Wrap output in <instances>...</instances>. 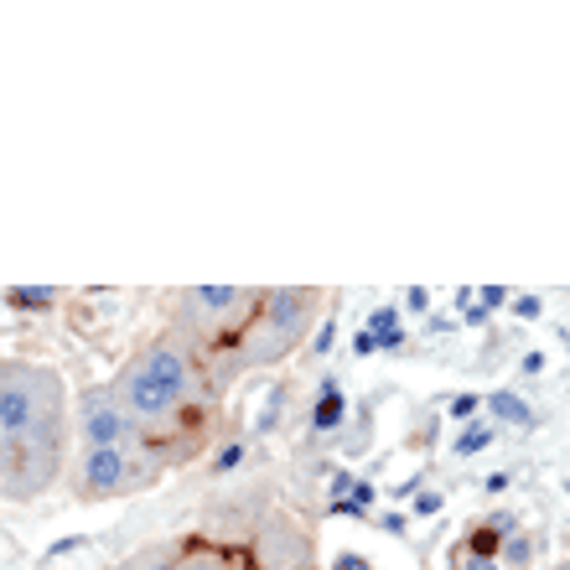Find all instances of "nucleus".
Wrapping results in <instances>:
<instances>
[{"mask_svg":"<svg viewBox=\"0 0 570 570\" xmlns=\"http://www.w3.org/2000/svg\"><path fill=\"white\" fill-rule=\"evenodd\" d=\"M73 390L62 368L37 358L0 353V498L6 503H42L68 472Z\"/></svg>","mask_w":570,"mask_h":570,"instance_id":"obj_1","label":"nucleus"},{"mask_svg":"<svg viewBox=\"0 0 570 570\" xmlns=\"http://www.w3.org/2000/svg\"><path fill=\"white\" fill-rule=\"evenodd\" d=\"M322 316H327V291H316V285H265L259 291V312L239 332V343L203 358L213 390L224 394L234 379L255 374V368H275L291 353H301Z\"/></svg>","mask_w":570,"mask_h":570,"instance_id":"obj_2","label":"nucleus"},{"mask_svg":"<svg viewBox=\"0 0 570 570\" xmlns=\"http://www.w3.org/2000/svg\"><path fill=\"white\" fill-rule=\"evenodd\" d=\"M259 312V285H187L171 301V327L187 347H197L203 358L224 353L239 343V332L255 322Z\"/></svg>","mask_w":570,"mask_h":570,"instance_id":"obj_3","label":"nucleus"},{"mask_svg":"<svg viewBox=\"0 0 570 570\" xmlns=\"http://www.w3.org/2000/svg\"><path fill=\"white\" fill-rule=\"evenodd\" d=\"M125 368L181 410H213L218 405V390H213L203 353L181 343L177 332H161V337H150L146 347H136V353L125 358Z\"/></svg>","mask_w":570,"mask_h":570,"instance_id":"obj_4","label":"nucleus"},{"mask_svg":"<svg viewBox=\"0 0 570 570\" xmlns=\"http://www.w3.org/2000/svg\"><path fill=\"white\" fill-rule=\"evenodd\" d=\"M166 478V466L150 451H120V446H78L68 462V493L78 503H115L130 493H150Z\"/></svg>","mask_w":570,"mask_h":570,"instance_id":"obj_5","label":"nucleus"},{"mask_svg":"<svg viewBox=\"0 0 570 570\" xmlns=\"http://www.w3.org/2000/svg\"><path fill=\"white\" fill-rule=\"evenodd\" d=\"M68 425H73V446H120V451H146L140 431L120 410V400L109 394V384H89L73 394L68 405Z\"/></svg>","mask_w":570,"mask_h":570,"instance_id":"obj_6","label":"nucleus"},{"mask_svg":"<svg viewBox=\"0 0 570 570\" xmlns=\"http://www.w3.org/2000/svg\"><path fill=\"white\" fill-rule=\"evenodd\" d=\"M271 509H275V472H259L255 482H234V488L208 498V509H203V534H208V540L255 534V524Z\"/></svg>","mask_w":570,"mask_h":570,"instance_id":"obj_7","label":"nucleus"},{"mask_svg":"<svg viewBox=\"0 0 570 570\" xmlns=\"http://www.w3.org/2000/svg\"><path fill=\"white\" fill-rule=\"evenodd\" d=\"M249 556H255V570H312L316 560L312 529L291 519V513L271 509L249 534Z\"/></svg>","mask_w":570,"mask_h":570,"instance_id":"obj_8","label":"nucleus"},{"mask_svg":"<svg viewBox=\"0 0 570 570\" xmlns=\"http://www.w3.org/2000/svg\"><path fill=\"white\" fill-rule=\"evenodd\" d=\"M347 410H353V400H347L343 379H337V374H322V384H316V400H312V415H306V435H312L316 446H327L332 435H337V425L347 421Z\"/></svg>","mask_w":570,"mask_h":570,"instance_id":"obj_9","label":"nucleus"},{"mask_svg":"<svg viewBox=\"0 0 570 570\" xmlns=\"http://www.w3.org/2000/svg\"><path fill=\"white\" fill-rule=\"evenodd\" d=\"M482 421H493L498 431H540L544 415L529 405L524 390H513V384H498L493 394H482Z\"/></svg>","mask_w":570,"mask_h":570,"instance_id":"obj_10","label":"nucleus"},{"mask_svg":"<svg viewBox=\"0 0 570 570\" xmlns=\"http://www.w3.org/2000/svg\"><path fill=\"white\" fill-rule=\"evenodd\" d=\"M337 456H363V451L374 446V405H353L347 410V421L337 425V435L327 441Z\"/></svg>","mask_w":570,"mask_h":570,"instance_id":"obj_11","label":"nucleus"},{"mask_svg":"<svg viewBox=\"0 0 570 570\" xmlns=\"http://www.w3.org/2000/svg\"><path fill=\"white\" fill-rule=\"evenodd\" d=\"M0 306H6V312L42 316V312H58L62 306V291L58 285H6V291H0Z\"/></svg>","mask_w":570,"mask_h":570,"instance_id":"obj_12","label":"nucleus"},{"mask_svg":"<svg viewBox=\"0 0 570 570\" xmlns=\"http://www.w3.org/2000/svg\"><path fill=\"white\" fill-rule=\"evenodd\" d=\"M498 435H503V431H498L493 421H482V415H478V421H466L462 431H456V441H451V456H456V462H472V456H482V451L493 446Z\"/></svg>","mask_w":570,"mask_h":570,"instance_id":"obj_13","label":"nucleus"},{"mask_svg":"<svg viewBox=\"0 0 570 570\" xmlns=\"http://www.w3.org/2000/svg\"><path fill=\"white\" fill-rule=\"evenodd\" d=\"M177 566H181L177 540H150V544H140L130 560H120V570H177Z\"/></svg>","mask_w":570,"mask_h":570,"instance_id":"obj_14","label":"nucleus"},{"mask_svg":"<svg viewBox=\"0 0 570 570\" xmlns=\"http://www.w3.org/2000/svg\"><path fill=\"white\" fill-rule=\"evenodd\" d=\"M285 405H291V384H275V390L265 394V405H259V415H255V441L275 435V425H281Z\"/></svg>","mask_w":570,"mask_h":570,"instance_id":"obj_15","label":"nucleus"},{"mask_svg":"<svg viewBox=\"0 0 570 570\" xmlns=\"http://www.w3.org/2000/svg\"><path fill=\"white\" fill-rule=\"evenodd\" d=\"M244 456H249V435H228L224 446H213L208 472H213V478H228L234 466H244Z\"/></svg>","mask_w":570,"mask_h":570,"instance_id":"obj_16","label":"nucleus"},{"mask_svg":"<svg viewBox=\"0 0 570 570\" xmlns=\"http://www.w3.org/2000/svg\"><path fill=\"white\" fill-rule=\"evenodd\" d=\"M529 566H534V540L519 529V534L498 544V570H529Z\"/></svg>","mask_w":570,"mask_h":570,"instance_id":"obj_17","label":"nucleus"},{"mask_svg":"<svg viewBox=\"0 0 570 570\" xmlns=\"http://www.w3.org/2000/svg\"><path fill=\"white\" fill-rule=\"evenodd\" d=\"M446 415L456 425H466V421H478L482 415V394L478 390H462V394H446Z\"/></svg>","mask_w":570,"mask_h":570,"instance_id":"obj_18","label":"nucleus"},{"mask_svg":"<svg viewBox=\"0 0 570 570\" xmlns=\"http://www.w3.org/2000/svg\"><path fill=\"white\" fill-rule=\"evenodd\" d=\"M405 327V316H400V306H390V301H384V306H374V312H368V322H363V332H368V337H384V332H400Z\"/></svg>","mask_w":570,"mask_h":570,"instance_id":"obj_19","label":"nucleus"},{"mask_svg":"<svg viewBox=\"0 0 570 570\" xmlns=\"http://www.w3.org/2000/svg\"><path fill=\"white\" fill-rule=\"evenodd\" d=\"M332 343H337V316H322V322H316V332L306 337V353H312V358H327Z\"/></svg>","mask_w":570,"mask_h":570,"instance_id":"obj_20","label":"nucleus"},{"mask_svg":"<svg viewBox=\"0 0 570 570\" xmlns=\"http://www.w3.org/2000/svg\"><path fill=\"white\" fill-rule=\"evenodd\" d=\"M410 509H415V519H435V513L446 509V488H421V493L410 498Z\"/></svg>","mask_w":570,"mask_h":570,"instance_id":"obj_21","label":"nucleus"},{"mask_svg":"<svg viewBox=\"0 0 570 570\" xmlns=\"http://www.w3.org/2000/svg\"><path fill=\"white\" fill-rule=\"evenodd\" d=\"M509 316H519V322H540V316H544V296H534V291L509 296Z\"/></svg>","mask_w":570,"mask_h":570,"instance_id":"obj_22","label":"nucleus"},{"mask_svg":"<svg viewBox=\"0 0 570 570\" xmlns=\"http://www.w3.org/2000/svg\"><path fill=\"white\" fill-rule=\"evenodd\" d=\"M400 316H431V291L425 285H410L400 296Z\"/></svg>","mask_w":570,"mask_h":570,"instance_id":"obj_23","label":"nucleus"},{"mask_svg":"<svg viewBox=\"0 0 570 570\" xmlns=\"http://www.w3.org/2000/svg\"><path fill=\"white\" fill-rule=\"evenodd\" d=\"M78 550H89V534H68V540L47 544V550H42V566H52V560H62V556H78Z\"/></svg>","mask_w":570,"mask_h":570,"instance_id":"obj_24","label":"nucleus"},{"mask_svg":"<svg viewBox=\"0 0 570 570\" xmlns=\"http://www.w3.org/2000/svg\"><path fill=\"white\" fill-rule=\"evenodd\" d=\"M353 482H358V472H347V466H332V472H327V503H337V498L353 493Z\"/></svg>","mask_w":570,"mask_h":570,"instance_id":"obj_25","label":"nucleus"},{"mask_svg":"<svg viewBox=\"0 0 570 570\" xmlns=\"http://www.w3.org/2000/svg\"><path fill=\"white\" fill-rule=\"evenodd\" d=\"M472 301L493 316V312H503V306H509V291H503V285H482V291H472Z\"/></svg>","mask_w":570,"mask_h":570,"instance_id":"obj_26","label":"nucleus"},{"mask_svg":"<svg viewBox=\"0 0 570 570\" xmlns=\"http://www.w3.org/2000/svg\"><path fill=\"white\" fill-rule=\"evenodd\" d=\"M379 529H384L390 540H410V513H400V509L379 513Z\"/></svg>","mask_w":570,"mask_h":570,"instance_id":"obj_27","label":"nucleus"},{"mask_svg":"<svg viewBox=\"0 0 570 570\" xmlns=\"http://www.w3.org/2000/svg\"><path fill=\"white\" fill-rule=\"evenodd\" d=\"M347 503H358V509L368 513L379 503V482L374 478H358V482H353V493H347Z\"/></svg>","mask_w":570,"mask_h":570,"instance_id":"obj_28","label":"nucleus"},{"mask_svg":"<svg viewBox=\"0 0 570 570\" xmlns=\"http://www.w3.org/2000/svg\"><path fill=\"white\" fill-rule=\"evenodd\" d=\"M327 570H374V560H368V556H358V550H337Z\"/></svg>","mask_w":570,"mask_h":570,"instance_id":"obj_29","label":"nucleus"},{"mask_svg":"<svg viewBox=\"0 0 570 570\" xmlns=\"http://www.w3.org/2000/svg\"><path fill=\"white\" fill-rule=\"evenodd\" d=\"M544 368H550V353H540V347H534V353H524V358H519V374H524V379H540Z\"/></svg>","mask_w":570,"mask_h":570,"instance_id":"obj_30","label":"nucleus"},{"mask_svg":"<svg viewBox=\"0 0 570 570\" xmlns=\"http://www.w3.org/2000/svg\"><path fill=\"white\" fill-rule=\"evenodd\" d=\"M513 488V466H503V472H488V478H482V493H509Z\"/></svg>","mask_w":570,"mask_h":570,"instance_id":"obj_31","label":"nucleus"},{"mask_svg":"<svg viewBox=\"0 0 570 570\" xmlns=\"http://www.w3.org/2000/svg\"><path fill=\"white\" fill-rule=\"evenodd\" d=\"M451 570H498V560H482V556H462V550H451Z\"/></svg>","mask_w":570,"mask_h":570,"instance_id":"obj_32","label":"nucleus"},{"mask_svg":"<svg viewBox=\"0 0 570 570\" xmlns=\"http://www.w3.org/2000/svg\"><path fill=\"white\" fill-rule=\"evenodd\" d=\"M379 343V353H405V343H410V332L400 327V332H384V337H374Z\"/></svg>","mask_w":570,"mask_h":570,"instance_id":"obj_33","label":"nucleus"},{"mask_svg":"<svg viewBox=\"0 0 570 570\" xmlns=\"http://www.w3.org/2000/svg\"><path fill=\"white\" fill-rule=\"evenodd\" d=\"M353 353H358V358H379V343L358 327V332H353Z\"/></svg>","mask_w":570,"mask_h":570,"instance_id":"obj_34","label":"nucleus"},{"mask_svg":"<svg viewBox=\"0 0 570 570\" xmlns=\"http://www.w3.org/2000/svg\"><path fill=\"white\" fill-rule=\"evenodd\" d=\"M456 327V316H425V337H446Z\"/></svg>","mask_w":570,"mask_h":570,"instance_id":"obj_35","label":"nucleus"},{"mask_svg":"<svg viewBox=\"0 0 570 570\" xmlns=\"http://www.w3.org/2000/svg\"><path fill=\"white\" fill-rule=\"evenodd\" d=\"M421 488H425V472H415V478H410V482H400V488H394V498L405 503V498H415V493H421Z\"/></svg>","mask_w":570,"mask_h":570,"instance_id":"obj_36","label":"nucleus"},{"mask_svg":"<svg viewBox=\"0 0 570 570\" xmlns=\"http://www.w3.org/2000/svg\"><path fill=\"white\" fill-rule=\"evenodd\" d=\"M550 570H566V560H556V566H550Z\"/></svg>","mask_w":570,"mask_h":570,"instance_id":"obj_37","label":"nucleus"},{"mask_svg":"<svg viewBox=\"0 0 570 570\" xmlns=\"http://www.w3.org/2000/svg\"><path fill=\"white\" fill-rule=\"evenodd\" d=\"M99 570H120V566H99Z\"/></svg>","mask_w":570,"mask_h":570,"instance_id":"obj_38","label":"nucleus"}]
</instances>
